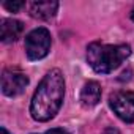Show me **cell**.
<instances>
[{"label": "cell", "instance_id": "obj_7", "mask_svg": "<svg viewBox=\"0 0 134 134\" xmlns=\"http://www.w3.org/2000/svg\"><path fill=\"white\" fill-rule=\"evenodd\" d=\"M57 8H58V2H32L29 5L30 16L41 21L51 19L57 13Z\"/></svg>", "mask_w": 134, "mask_h": 134}, {"label": "cell", "instance_id": "obj_10", "mask_svg": "<svg viewBox=\"0 0 134 134\" xmlns=\"http://www.w3.org/2000/svg\"><path fill=\"white\" fill-rule=\"evenodd\" d=\"M43 134H70V132L66 129H63V128H54V129H49V131H46Z\"/></svg>", "mask_w": 134, "mask_h": 134}, {"label": "cell", "instance_id": "obj_12", "mask_svg": "<svg viewBox=\"0 0 134 134\" xmlns=\"http://www.w3.org/2000/svg\"><path fill=\"white\" fill-rule=\"evenodd\" d=\"M0 134H10V132L7 131V128H2V129H0Z\"/></svg>", "mask_w": 134, "mask_h": 134}, {"label": "cell", "instance_id": "obj_9", "mask_svg": "<svg viewBox=\"0 0 134 134\" xmlns=\"http://www.w3.org/2000/svg\"><path fill=\"white\" fill-rule=\"evenodd\" d=\"M24 5H25V3L21 2V0H13V2H8V0H7V2H3V7H5L8 11H11V13H18Z\"/></svg>", "mask_w": 134, "mask_h": 134}, {"label": "cell", "instance_id": "obj_13", "mask_svg": "<svg viewBox=\"0 0 134 134\" xmlns=\"http://www.w3.org/2000/svg\"><path fill=\"white\" fill-rule=\"evenodd\" d=\"M131 18H132V21H134V10H132V14H131Z\"/></svg>", "mask_w": 134, "mask_h": 134}, {"label": "cell", "instance_id": "obj_6", "mask_svg": "<svg viewBox=\"0 0 134 134\" xmlns=\"http://www.w3.org/2000/svg\"><path fill=\"white\" fill-rule=\"evenodd\" d=\"M24 30L22 22L16 19H2L0 22V40L3 43H13L16 41Z\"/></svg>", "mask_w": 134, "mask_h": 134}, {"label": "cell", "instance_id": "obj_11", "mask_svg": "<svg viewBox=\"0 0 134 134\" xmlns=\"http://www.w3.org/2000/svg\"><path fill=\"white\" fill-rule=\"evenodd\" d=\"M103 134H118V131H117V129H114V128H107Z\"/></svg>", "mask_w": 134, "mask_h": 134}, {"label": "cell", "instance_id": "obj_4", "mask_svg": "<svg viewBox=\"0 0 134 134\" xmlns=\"http://www.w3.org/2000/svg\"><path fill=\"white\" fill-rule=\"evenodd\" d=\"M109 104L120 120L134 123V92H117L109 98Z\"/></svg>", "mask_w": 134, "mask_h": 134}, {"label": "cell", "instance_id": "obj_8", "mask_svg": "<svg viewBox=\"0 0 134 134\" xmlns=\"http://www.w3.org/2000/svg\"><path fill=\"white\" fill-rule=\"evenodd\" d=\"M101 99V85L95 81H88L81 92V104L84 107H93Z\"/></svg>", "mask_w": 134, "mask_h": 134}, {"label": "cell", "instance_id": "obj_2", "mask_svg": "<svg viewBox=\"0 0 134 134\" xmlns=\"http://www.w3.org/2000/svg\"><path fill=\"white\" fill-rule=\"evenodd\" d=\"M131 55L128 44H103L95 41L87 47V62L93 71L99 74H109Z\"/></svg>", "mask_w": 134, "mask_h": 134}, {"label": "cell", "instance_id": "obj_1", "mask_svg": "<svg viewBox=\"0 0 134 134\" xmlns=\"http://www.w3.org/2000/svg\"><path fill=\"white\" fill-rule=\"evenodd\" d=\"M65 96V79L60 70H51L33 93L30 114L36 121H49L62 107Z\"/></svg>", "mask_w": 134, "mask_h": 134}, {"label": "cell", "instance_id": "obj_5", "mask_svg": "<svg viewBox=\"0 0 134 134\" xmlns=\"http://www.w3.org/2000/svg\"><path fill=\"white\" fill-rule=\"evenodd\" d=\"M29 85V77L18 68H5L2 74V92L7 96L21 95Z\"/></svg>", "mask_w": 134, "mask_h": 134}, {"label": "cell", "instance_id": "obj_3", "mask_svg": "<svg viewBox=\"0 0 134 134\" xmlns=\"http://www.w3.org/2000/svg\"><path fill=\"white\" fill-rule=\"evenodd\" d=\"M51 33L47 29L40 27L25 36V54L30 60H41L51 51Z\"/></svg>", "mask_w": 134, "mask_h": 134}]
</instances>
